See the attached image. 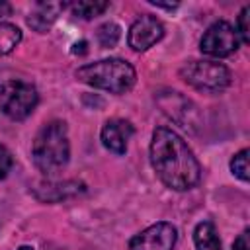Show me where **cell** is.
Returning a JSON list of instances; mask_svg holds the SVG:
<instances>
[{"instance_id": "1", "label": "cell", "mask_w": 250, "mask_h": 250, "mask_svg": "<svg viewBox=\"0 0 250 250\" xmlns=\"http://www.w3.org/2000/svg\"><path fill=\"white\" fill-rule=\"evenodd\" d=\"M150 162L164 186L186 191L197 186L201 166L188 143L168 127H156L150 141Z\"/></svg>"}, {"instance_id": "2", "label": "cell", "mask_w": 250, "mask_h": 250, "mask_svg": "<svg viewBox=\"0 0 250 250\" xmlns=\"http://www.w3.org/2000/svg\"><path fill=\"white\" fill-rule=\"evenodd\" d=\"M31 156L35 166L47 174L53 176L59 170H62L70 158V143H68V129L64 121H49L45 123L39 133L35 135Z\"/></svg>"}, {"instance_id": "3", "label": "cell", "mask_w": 250, "mask_h": 250, "mask_svg": "<svg viewBox=\"0 0 250 250\" xmlns=\"http://www.w3.org/2000/svg\"><path fill=\"white\" fill-rule=\"evenodd\" d=\"M76 78L98 90H105L111 94H125L135 86L137 74L127 61L111 57L80 66L76 70Z\"/></svg>"}, {"instance_id": "4", "label": "cell", "mask_w": 250, "mask_h": 250, "mask_svg": "<svg viewBox=\"0 0 250 250\" xmlns=\"http://www.w3.org/2000/svg\"><path fill=\"white\" fill-rule=\"evenodd\" d=\"M180 76L186 84L203 92H221L230 84V70L213 61H188L182 64Z\"/></svg>"}, {"instance_id": "5", "label": "cell", "mask_w": 250, "mask_h": 250, "mask_svg": "<svg viewBox=\"0 0 250 250\" xmlns=\"http://www.w3.org/2000/svg\"><path fill=\"white\" fill-rule=\"evenodd\" d=\"M39 94L35 86L21 80H6L0 86V109L14 121L25 119L37 105Z\"/></svg>"}, {"instance_id": "6", "label": "cell", "mask_w": 250, "mask_h": 250, "mask_svg": "<svg viewBox=\"0 0 250 250\" xmlns=\"http://www.w3.org/2000/svg\"><path fill=\"white\" fill-rule=\"evenodd\" d=\"M240 43L242 41L236 33V27H232L229 21L221 20L207 27V31L203 33V37L199 41V49L203 55L223 59V57L232 55L240 47Z\"/></svg>"}, {"instance_id": "7", "label": "cell", "mask_w": 250, "mask_h": 250, "mask_svg": "<svg viewBox=\"0 0 250 250\" xmlns=\"http://www.w3.org/2000/svg\"><path fill=\"white\" fill-rule=\"evenodd\" d=\"M178 230L172 223H156L129 240V250H174Z\"/></svg>"}, {"instance_id": "8", "label": "cell", "mask_w": 250, "mask_h": 250, "mask_svg": "<svg viewBox=\"0 0 250 250\" xmlns=\"http://www.w3.org/2000/svg\"><path fill=\"white\" fill-rule=\"evenodd\" d=\"M164 37V25L158 18L145 14L141 18H137L133 21V25L129 27V47L133 51H146L152 45H156L160 39Z\"/></svg>"}, {"instance_id": "9", "label": "cell", "mask_w": 250, "mask_h": 250, "mask_svg": "<svg viewBox=\"0 0 250 250\" xmlns=\"http://www.w3.org/2000/svg\"><path fill=\"white\" fill-rule=\"evenodd\" d=\"M156 102H158L160 109L164 111V115L170 117L174 123H178L186 129L197 123L195 105L188 98H184L180 92H162L156 96Z\"/></svg>"}, {"instance_id": "10", "label": "cell", "mask_w": 250, "mask_h": 250, "mask_svg": "<svg viewBox=\"0 0 250 250\" xmlns=\"http://www.w3.org/2000/svg\"><path fill=\"white\" fill-rule=\"evenodd\" d=\"M135 129L129 121L125 119H109L104 127H102V143L107 150L115 152V154H125L127 150V143L133 137Z\"/></svg>"}, {"instance_id": "11", "label": "cell", "mask_w": 250, "mask_h": 250, "mask_svg": "<svg viewBox=\"0 0 250 250\" xmlns=\"http://www.w3.org/2000/svg\"><path fill=\"white\" fill-rule=\"evenodd\" d=\"M61 10H64V4L62 2H39L35 6V10L31 12V16L27 18V23L35 31L45 33L55 23V20L59 18Z\"/></svg>"}, {"instance_id": "12", "label": "cell", "mask_w": 250, "mask_h": 250, "mask_svg": "<svg viewBox=\"0 0 250 250\" xmlns=\"http://www.w3.org/2000/svg\"><path fill=\"white\" fill-rule=\"evenodd\" d=\"M193 242L197 250H223L217 229L211 221H201L193 230Z\"/></svg>"}, {"instance_id": "13", "label": "cell", "mask_w": 250, "mask_h": 250, "mask_svg": "<svg viewBox=\"0 0 250 250\" xmlns=\"http://www.w3.org/2000/svg\"><path fill=\"white\" fill-rule=\"evenodd\" d=\"M64 8H70L74 16L82 18V20H92L100 14H104L109 8V2H98V0H80V2H70L64 4Z\"/></svg>"}, {"instance_id": "14", "label": "cell", "mask_w": 250, "mask_h": 250, "mask_svg": "<svg viewBox=\"0 0 250 250\" xmlns=\"http://www.w3.org/2000/svg\"><path fill=\"white\" fill-rule=\"evenodd\" d=\"M21 41V29L14 23L0 21V55L12 53Z\"/></svg>"}, {"instance_id": "15", "label": "cell", "mask_w": 250, "mask_h": 250, "mask_svg": "<svg viewBox=\"0 0 250 250\" xmlns=\"http://www.w3.org/2000/svg\"><path fill=\"white\" fill-rule=\"evenodd\" d=\"M96 37H98V43L102 47H105V49L107 47H113L119 41V37H121V27L117 23H113V21H107V23H104V25L98 27Z\"/></svg>"}, {"instance_id": "16", "label": "cell", "mask_w": 250, "mask_h": 250, "mask_svg": "<svg viewBox=\"0 0 250 250\" xmlns=\"http://www.w3.org/2000/svg\"><path fill=\"white\" fill-rule=\"evenodd\" d=\"M248 148H242L240 152H236L232 158H230V172L238 178V180H242V182H248V178H250V166H248Z\"/></svg>"}, {"instance_id": "17", "label": "cell", "mask_w": 250, "mask_h": 250, "mask_svg": "<svg viewBox=\"0 0 250 250\" xmlns=\"http://www.w3.org/2000/svg\"><path fill=\"white\" fill-rule=\"evenodd\" d=\"M248 18H250V6H244L240 16H238V27L236 33L242 43H250V31H248Z\"/></svg>"}, {"instance_id": "18", "label": "cell", "mask_w": 250, "mask_h": 250, "mask_svg": "<svg viewBox=\"0 0 250 250\" xmlns=\"http://www.w3.org/2000/svg\"><path fill=\"white\" fill-rule=\"evenodd\" d=\"M10 168H12V154L4 145H0V180L8 176Z\"/></svg>"}, {"instance_id": "19", "label": "cell", "mask_w": 250, "mask_h": 250, "mask_svg": "<svg viewBox=\"0 0 250 250\" xmlns=\"http://www.w3.org/2000/svg\"><path fill=\"white\" fill-rule=\"evenodd\" d=\"M248 234H250V230H248V229H244V230L238 234V238L234 240L232 250H250V244H248Z\"/></svg>"}, {"instance_id": "20", "label": "cell", "mask_w": 250, "mask_h": 250, "mask_svg": "<svg viewBox=\"0 0 250 250\" xmlns=\"http://www.w3.org/2000/svg\"><path fill=\"white\" fill-rule=\"evenodd\" d=\"M8 14H12V4L0 0V16H8Z\"/></svg>"}, {"instance_id": "21", "label": "cell", "mask_w": 250, "mask_h": 250, "mask_svg": "<svg viewBox=\"0 0 250 250\" xmlns=\"http://www.w3.org/2000/svg\"><path fill=\"white\" fill-rule=\"evenodd\" d=\"M86 45H88L86 41H80V43H74V49H72V53H76V55H78V53H80V55H82V53H86Z\"/></svg>"}, {"instance_id": "22", "label": "cell", "mask_w": 250, "mask_h": 250, "mask_svg": "<svg viewBox=\"0 0 250 250\" xmlns=\"http://www.w3.org/2000/svg\"><path fill=\"white\" fill-rule=\"evenodd\" d=\"M18 250H33V248H31V246H20Z\"/></svg>"}]
</instances>
